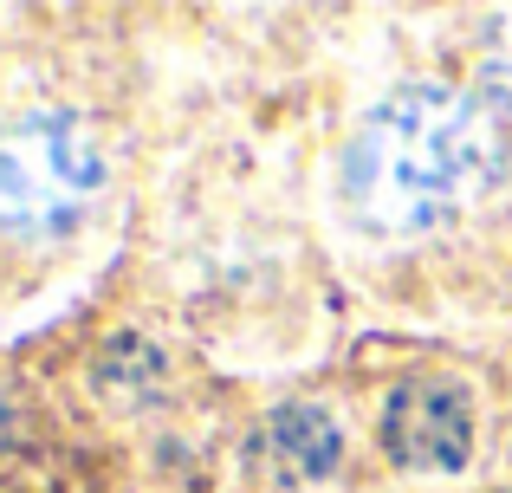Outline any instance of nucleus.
Wrapping results in <instances>:
<instances>
[{
	"mask_svg": "<svg viewBox=\"0 0 512 493\" xmlns=\"http://www.w3.org/2000/svg\"><path fill=\"white\" fill-rule=\"evenodd\" d=\"M506 169V137L487 98L415 78L363 111L344 143V208L363 234L409 241L461 215Z\"/></svg>",
	"mask_w": 512,
	"mask_h": 493,
	"instance_id": "obj_1",
	"label": "nucleus"
},
{
	"mask_svg": "<svg viewBox=\"0 0 512 493\" xmlns=\"http://www.w3.org/2000/svg\"><path fill=\"white\" fill-rule=\"evenodd\" d=\"M111 182L98 130L78 111L33 104L0 124V241L13 247H59L98 208Z\"/></svg>",
	"mask_w": 512,
	"mask_h": 493,
	"instance_id": "obj_2",
	"label": "nucleus"
},
{
	"mask_svg": "<svg viewBox=\"0 0 512 493\" xmlns=\"http://www.w3.org/2000/svg\"><path fill=\"white\" fill-rule=\"evenodd\" d=\"M376 442L402 474H461L474 461V403L448 377H409L389 390Z\"/></svg>",
	"mask_w": 512,
	"mask_h": 493,
	"instance_id": "obj_3",
	"label": "nucleus"
},
{
	"mask_svg": "<svg viewBox=\"0 0 512 493\" xmlns=\"http://www.w3.org/2000/svg\"><path fill=\"white\" fill-rule=\"evenodd\" d=\"M344 468V429L325 403H279L247 435V474L266 493H312L331 487Z\"/></svg>",
	"mask_w": 512,
	"mask_h": 493,
	"instance_id": "obj_4",
	"label": "nucleus"
},
{
	"mask_svg": "<svg viewBox=\"0 0 512 493\" xmlns=\"http://www.w3.org/2000/svg\"><path fill=\"white\" fill-rule=\"evenodd\" d=\"M480 85H487L500 104H512V13L493 20V33L480 39Z\"/></svg>",
	"mask_w": 512,
	"mask_h": 493,
	"instance_id": "obj_5",
	"label": "nucleus"
}]
</instances>
